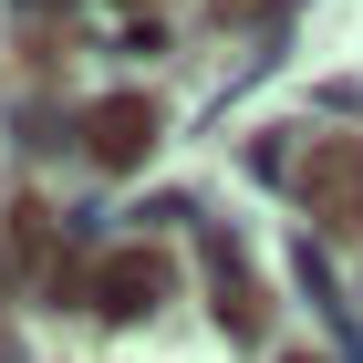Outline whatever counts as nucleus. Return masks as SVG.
Listing matches in <instances>:
<instances>
[]
</instances>
